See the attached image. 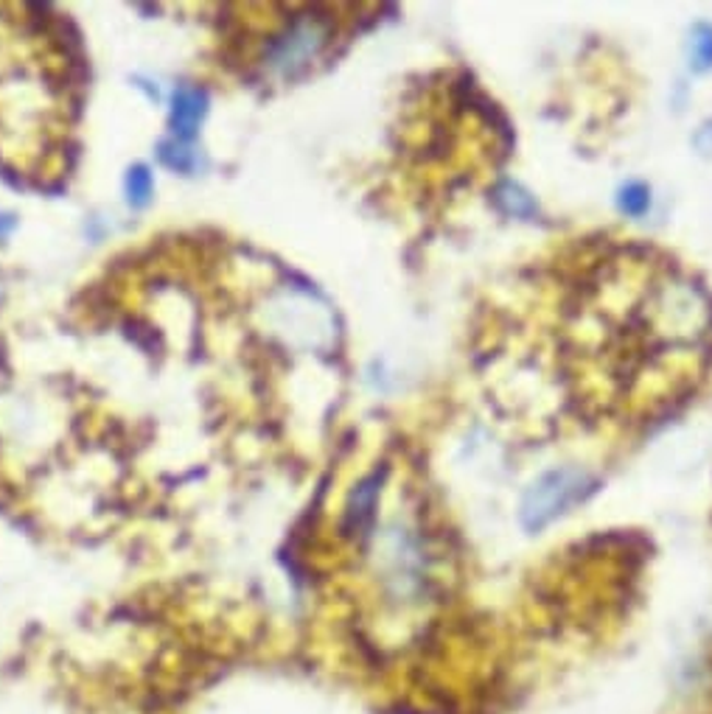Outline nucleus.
Instances as JSON below:
<instances>
[{"mask_svg":"<svg viewBox=\"0 0 712 714\" xmlns=\"http://www.w3.org/2000/svg\"><path fill=\"white\" fill-rule=\"evenodd\" d=\"M592 490H595V479L583 471L561 468L544 474L525 493V502L519 510L522 527L527 533H542L563 513H570L578 502H583Z\"/></svg>","mask_w":712,"mask_h":714,"instance_id":"obj_1","label":"nucleus"},{"mask_svg":"<svg viewBox=\"0 0 712 714\" xmlns=\"http://www.w3.org/2000/svg\"><path fill=\"white\" fill-rule=\"evenodd\" d=\"M331 20L320 14H298L289 26L272 39L266 48V64L281 76H295L306 64L315 62L318 53L329 46Z\"/></svg>","mask_w":712,"mask_h":714,"instance_id":"obj_2","label":"nucleus"},{"mask_svg":"<svg viewBox=\"0 0 712 714\" xmlns=\"http://www.w3.org/2000/svg\"><path fill=\"white\" fill-rule=\"evenodd\" d=\"M207 110V96L200 87H177L171 98V132L177 141H191Z\"/></svg>","mask_w":712,"mask_h":714,"instance_id":"obj_3","label":"nucleus"},{"mask_svg":"<svg viewBox=\"0 0 712 714\" xmlns=\"http://www.w3.org/2000/svg\"><path fill=\"white\" fill-rule=\"evenodd\" d=\"M379 488H382V476L379 474H370L368 479L356 485V490L351 493L348 510H345V527H348V533H365L373 524Z\"/></svg>","mask_w":712,"mask_h":714,"instance_id":"obj_4","label":"nucleus"},{"mask_svg":"<svg viewBox=\"0 0 712 714\" xmlns=\"http://www.w3.org/2000/svg\"><path fill=\"white\" fill-rule=\"evenodd\" d=\"M157 157H161L163 166H169L171 171H180V175H191L197 168V155L182 141H163L161 148H157Z\"/></svg>","mask_w":712,"mask_h":714,"instance_id":"obj_5","label":"nucleus"},{"mask_svg":"<svg viewBox=\"0 0 712 714\" xmlns=\"http://www.w3.org/2000/svg\"><path fill=\"white\" fill-rule=\"evenodd\" d=\"M690 64L693 71H710L712 68V26L699 23L690 34Z\"/></svg>","mask_w":712,"mask_h":714,"instance_id":"obj_6","label":"nucleus"},{"mask_svg":"<svg viewBox=\"0 0 712 714\" xmlns=\"http://www.w3.org/2000/svg\"><path fill=\"white\" fill-rule=\"evenodd\" d=\"M152 191H155V180H152L150 168L146 166L130 168V175H127V200H130V205L146 207L152 200Z\"/></svg>","mask_w":712,"mask_h":714,"instance_id":"obj_7","label":"nucleus"},{"mask_svg":"<svg viewBox=\"0 0 712 714\" xmlns=\"http://www.w3.org/2000/svg\"><path fill=\"white\" fill-rule=\"evenodd\" d=\"M497 200L502 202V205H506V211L513 213V216H533V211H536V205H533L531 197H527L522 188L511 186V182H506V186L499 188Z\"/></svg>","mask_w":712,"mask_h":714,"instance_id":"obj_8","label":"nucleus"},{"mask_svg":"<svg viewBox=\"0 0 712 714\" xmlns=\"http://www.w3.org/2000/svg\"><path fill=\"white\" fill-rule=\"evenodd\" d=\"M648 205H651V193L642 182H631L620 191V207L628 216H640V213L648 211Z\"/></svg>","mask_w":712,"mask_h":714,"instance_id":"obj_9","label":"nucleus"}]
</instances>
